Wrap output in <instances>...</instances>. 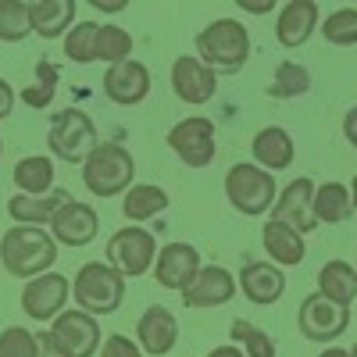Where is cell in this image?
<instances>
[{"label": "cell", "mask_w": 357, "mask_h": 357, "mask_svg": "<svg viewBox=\"0 0 357 357\" xmlns=\"http://www.w3.org/2000/svg\"><path fill=\"white\" fill-rule=\"evenodd\" d=\"M82 186L97 197H118L136 186V161L122 143H100L82 165Z\"/></svg>", "instance_id": "obj_4"}, {"label": "cell", "mask_w": 357, "mask_h": 357, "mask_svg": "<svg viewBox=\"0 0 357 357\" xmlns=\"http://www.w3.org/2000/svg\"><path fill=\"white\" fill-rule=\"evenodd\" d=\"M68 293H72L68 275H61V272L36 275V279H29L25 289H22V311L33 321H54L57 314L65 311Z\"/></svg>", "instance_id": "obj_12"}, {"label": "cell", "mask_w": 357, "mask_h": 357, "mask_svg": "<svg viewBox=\"0 0 357 357\" xmlns=\"http://www.w3.org/2000/svg\"><path fill=\"white\" fill-rule=\"evenodd\" d=\"M68 200H72L68 190H50L47 197H25V193H15V197L8 200V215H11L18 225H36V229H43V225L54 222V215L61 211Z\"/></svg>", "instance_id": "obj_22"}, {"label": "cell", "mask_w": 357, "mask_h": 357, "mask_svg": "<svg viewBox=\"0 0 357 357\" xmlns=\"http://www.w3.org/2000/svg\"><path fill=\"white\" fill-rule=\"evenodd\" d=\"M161 211H168V193L154 183H136L126 197H122V215L126 222H151Z\"/></svg>", "instance_id": "obj_26"}, {"label": "cell", "mask_w": 357, "mask_h": 357, "mask_svg": "<svg viewBox=\"0 0 357 357\" xmlns=\"http://www.w3.org/2000/svg\"><path fill=\"white\" fill-rule=\"evenodd\" d=\"M318 293L340 307H350L357 296V268L347 261H325L318 272Z\"/></svg>", "instance_id": "obj_25"}, {"label": "cell", "mask_w": 357, "mask_h": 357, "mask_svg": "<svg viewBox=\"0 0 357 357\" xmlns=\"http://www.w3.org/2000/svg\"><path fill=\"white\" fill-rule=\"evenodd\" d=\"M0 357H40V336L22 325H8L0 333Z\"/></svg>", "instance_id": "obj_35"}, {"label": "cell", "mask_w": 357, "mask_h": 357, "mask_svg": "<svg viewBox=\"0 0 357 357\" xmlns=\"http://www.w3.org/2000/svg\"><path fill=\"white\" fill-rule=\"evenodd\" d=\"M321 36L333 47H357V8H340L321 22Z\"/></svg>", "instance_id": "obj_34"}, {"label": "cell", "mask_w": 357, "mask_h": 357, "mask_svg": "<svg viewBox=\"0 0 357 357\" xmlns=\"http://www.w3.org/2000/svg\"><path fill=\"white\" fill-rule=\"evenodd\" d=\"M151 93V68L143 61H122L104 72V97L118 107H136Z\"/></svg>", "instance_id": "obj_15"}, {"label": "cell", "mask_w": 357, "mask_h": 357, "mask_svg": "<svg viewBox=\"0 0 357 357\" xmlns=\"http://www.w3.org/2000/svg\"><path fill=\"white\" fill-rule=\"evenodd\" d=\"M318 357H350V350H343V347H329V350H321Z\"/></svg>", "instance_id": "obj_44"}, {"label": "cell", "mask_w": 357, "mask_h": 357, "mask_svg": "<svg viewBox=\"0 0 357 357\" xmlns=\"http://www.w3.org/2000/svg\"><path fill=\"white\" fill-rule=\"evenodd\" d=\"M97 229H100L97 211L82 200H68L50 222V236L61 247H89L97 240Z\"/></svg>", "instance_id": "obj_17"}, {"label": "cell", "mask_w": 357, "mask_h": 357, "mask_svg": "<svg viewBox=\"0 0 357 357\" xmlns=\"http://www.w3.org/2000/svg\"><path fill=\"white\" fill-rule=\"evenodd\" d=\"M97 61H107V68L111 65H122V61H132V36L126 33L122 25H100Z\"/></svg>", "instance_id": "obj_33"}, {"label": "cell", "mask_w": 357, "mask_h": 357, "mask_svg": "<svg viewBox=\"0 0 357 357\" xmlns=\"http://www.w3.org/2000/svg\"><path fill=\"white\" fill-rule=\"evenodd\" d=\"M229 336H232V343L243 347L247 357H275V340L268 336L261 325H254V321H247V318H236V321L229 325Z\"/></svg>", "instance_id": "obj_32"}, {"label": "cell", "mask_w": 357, "mask_h": 357, "mask_svg": "<svg viewBox=\"0 0 357 357\" xmlns=\"http://www.w3.org/2000/svg\"><path fill=\"white\" fill-rule=\"evenodd\" d=\"M236 289H240V282H236V275L229 272V268L222 264H204L197 279L183 289V304L193 307V311H204V307H222L229 304Z\"/></svg>", "instance_id": "obj_14"}, {"label": "cell", "mask_w": 357, "mask_h": 357, "mask_svg": "<svg viewBox=\"0 0 357 357\" xmlns=\"http://www.w3.org/2000/svg\"><path fill=\"white\" fill-rule=\"evenodd\" d=\"M350 357H357V347H350Z\"/></svg>", "instance_id": "obj_47"}, {"label": "cell", "mask_w": 357, "mask_h": 357, "mask_svg": "<svg viewBox=\"0 0 357 357\" xmlns=\"http://www.w3.org/2000/svg\"><path fill=\"white\" fill-rule=\"evenodd\" d=\"M36 79H40V82H54V86H57V68H54L50 61H40V65H36Z\"/></svg>", "instance_id": "obj_40"}, {"label": "cell", "mask_w": 357, "mask_h": 357, "mask_svg": "<svg viewBox=\"0 0 357 357\" xmlns=\"http://www.w3.org/2000/svg\"><path fill=\"white\" fill-rule=\"evenodd\" d=\"M168 146L172 154L183 161L186 168H207L218 154V132L215 122L204 114H190L183 122H175L168 129Z\"/></svg>", "instance_id": "obj_8"}, {"label": "cell", "mask_w": 357, "mask_h": 357, "mask_svg": "<svg viewBox=\"0 0 357 357\" xmlns=\"http://www.w3.org/2000/svg\"><path fill=\"white\" fill-rule=\"evenodd\" d=\"M350 200H354V211H357V175H354V183H350Z\"/></svg>", "instance_id": "obj_46"}, {"label": "cell", "mask_w": 357, "mask_h": 357, "mask_svg": "<svg viewBox=\"0 0 357 357\" xmlns=\"http://www.w3.org/2000/svg\"><path fill=\"white\" fill-rule=\"evenodd\" d=\"M100 357H143V350H139V343H132L129 336L111 333V336H104Z\"/></svg>", "instance_id": "obj_37"}, {"label": "cell", "mask_w": 357, "mask_h": 357, "mask_svg": "<svg viewBox=\"0 0 357 357\" xmlns=\"http://www.w3.org/2000/svg\"><path fill=\"white\" fill-rule=\"evenodd\" d=\"M54 93H57V86L54 82H33V86H25L22 93H18V100L25 104V107H36V111H43V107H50L54 104Z\"/></svg>", "instance_id": "obj_36"}, {"label": "cell", "mask_w": 357, "mask_h": 357, "mask_svg": "<svg viewBox=\"0 0 357 357\" xmlns=\"http://www.w3.org/2000/svg\"><path fill=\"white\" fill-rule=\"evenodd\" d=\"M197 57L211 72H236L250 61V33L236 18H215L197 33Z\"/></svg>", "instance_id": "obj_2"}, {"label": "cell", "mask_w": 357, "mask_h": 357, "mask_svg": "<svg viewBox=\"0 0 357 357\" xmlns=\"http://www.w3.org/2000/svg\"><path fill=\"white\" fill-rule=\"evenodd\" d=\"M321 25L318 18V4L314 0H289L279 8V22H275V40L282 47H304L314 29Z\"/></svg>", "instance_id": "obj_20"}, {"label": "cell", "mask_w": 357, "mask_h": 357, "mask_svg": "<svg viewBox=\"0 0 357 357\" xmlns=\"http://www.w3.org/2000/svg\"><path fill=\"white\" fill-rule=\"evenodd\" d=\"M207 357H247V354H243L240 347H236V343H229V347H215Z\"/></svg>", "instance_id": "obj_42"}, {"label": "cell", "mask_w": 357, "mask_h": 357, "mask_svg": "<svg viewBox=\"0 0 357 357\" xmlns=\"http://www.w3.org/2000/svg\"><path fill=\"white\" fill-rule=\"evenodd\" d=\"M250 151H254L257 168L272 172V175H275V172H282V168H289V165H293V158H296L293 136H289L282 126H264V129L254 136Z\"/></svg>", "instance_id": "obj_21"}, {"label": "cell", "mask_w": 357, "mask_h": 357, "mask_svg": "<svg viewBox=\"0 0 357 357\" xmlns=\"http://www.w3.org/2000/svg\"><path fill=\"white\" fill-rule=\"evenodd\" d=\"M158 261V240L139 225H126L118 229L107 240V264L114 268L118 275L126 279H139L154 268Z\"/></svg>", "instance_id": "obj_7"}, {"label": "cell", "mask_w": 357, "mask_h": 357, "mask_svg": "<svg viewBox=\"0 0 357 357\" xmlns=\"http://www.w3.org/2000/svg\"><path fill=\"white\" fill-rule=\"evenodd\" d=\"M136 343L143 354H151V357H165L175 350L178 343V321L168 307L154 304V307H146L136 321Z\"/></svg>", "instance_id": "obj_18"}, {"label": "cell", "mask_w": 357, "mask_h": 357, "mask_svg": "<svg viewBox=\"0 0 357 357\" xmlns=\"http://www.w3.org/2000/svg\"><path fill=\"white\" fill-rule=\"evenodd\" d=\"M72 296L75 307L93 318L114 314L126 301V275H118L107 261H86L72 279Z\"/></svg>", "instance_id": "obj_3"}, {"label": "cell", "mask_w": 357, "mask_h": 357, "mask_svg": "<svg viewBox=\"0 0 357 357\" xmlns=\"http://www.w3.org/2000/svg\"><path fill=\"white\" fill-rule=\"evenodd\" d=\"M225 197L240 215L257 218L268 207H275L279 186H275V175L257 165H232L225 172Z\"/></svg>", "instance_id": "obj_6"}, {"label": "cell", "mask_w": 357, "mask_h": 357, "mask_svg": "<svg viewBox=\"0 0 357 357\" xmlns=\"http://www.w3.org/2000/svg\"><path fill=\"white\" fill-rule=\"evenodd\" d=\"M47 146L57 161L65 165H86V158L97 151V126L82 107H65L50 118L47 129Z\"/></svg>", "instance_id": "obj_5"}, {"label": "cell", "mask_w": 357, "mask_h": 357, "mask_svg": "<svg viewBox=\"0 0 357 357\" xmlns=\"http://www.w3.org/2000/svg\"><path fill=\"white\" fill-rule=\"evenodd\" d=\"M50 340L65 357H93L100 343V321L86 311H61L50 321Z\"/></svg>", "instance_id": "obj_10"}, {"label": "cell", "mask_w": 357, "mask_h": 357, "mask_svg": "<svg viewBox=\"0 0 357 357\" xmlns=\"http://www.w3.org/2000/svg\"><path fill=\"white\" fill-rule=\"evenodd\" d=\"M15 111V86L8 79H0V122Z\"/></svg>", "instance_id": "obj_38"}, {"label": "cell", "mask_w": 357, "mask_h": 357, "mask_svg": "<svg viewBox=\"0 0 357 357\" xmlns=\"http://www.w3.org/2000/svg\"><path fill=\"white\" fill-rule=\"evenodd\" d=\"M311 89V72L296 61H282L275 65V75H272V86H268V97L275 100H296Z\"/></svg>", "instance_id": "obj_29"}, {"label": "cell", "mask_w": 357, "mask_h": 357, "mask_svg": "<svg viewBox=\"0 0 357 357\" xmlns=\"http://www.w3.org/2000/svg\"><path fill=\"white\" fill-rule=\"evenodd\" d=\"M343 136H347L350 146H357V104L343 114Z\"/></svg>", "instance_id": "obj_39"}, {"label": "cell", "mask_w": 357, "mask_h": 357, "mask_svg": "<svg viewBox=\"0 0 357 357\" xmlns=\"http://www.w3.org/2000/svg\"><path fill=\"white\" fill-rule=\"evenodd\" d=\"M40 357H65L61 350H57V347H54V340H50V333H43V336H40Z\"/></svg>", "instance_id": "obj_41"}, {"label": "cell", "mask_w": 357, "mask_h": 357, "mask_svg": "<svg viewBox=\"0 0 357 357\" xmlns=\"http://www.w3.org/2000/svg\"><path fill=\"white\" fill-rule=\"evenodd\" d=\"M314 190L318 186L311 183L307 175L293 178L289 186H282L279 190V200L272 207V222H282L286 229L301 232V236L314 232L318 229V218H314Z\"/></svg>", "instance_id": "obj_11"}, {"label": "cell", "mask_w": 357, "mask_h": 357, "mask_svg": "<svg viewBox=\"0 0 357 357\" xmlns=\"http://www.w3.org/2000/svg\"><path fill=\"white\" fill-rule=\"evenodd\" d=\"M240 289L250 304L257 307H272L279 296L286 293V275H282V268L272 264V261H250L243 264V272H240Z\"/></svg>", "instance_id": "obj_19"}, {"label": "cell", "mask_w": 357, "mask_h": 357, "mask_svg": "<svg viewBox=\"0 0 357 357\" xmlns=\"http://www.w3.org/2000/svg\"><path fill=\"white\" fill-rule=\"evenodd\" d=\"M350 325V307L333 304L329 296L311 293L301 301V311H296V329H301L304 340L311 343H333L347 333Z\"/></svg>", "instance_id": "obj_9"}, {"label": "cell", "mask_w": 357, "mask_h": 357, "mask_svg": "<svg viewBox=\"0 0 357 357\" xmlns=\"http://www.w3.org/2000/svg\"><path fill=\"white\" fill-rule=\"evenodd\" d=\"M15 186L25 197H47L54 190V161L47 154H29L15 165Z\"/></svg>", "instance_id": "obj_27"}, {"label": "cell", "mask_w": 357, "mask_h": 357, "mask_svg": "<svg viewBox=\"0 0 357 357\" xmlns=\"http://www.w3.org/2000/svg\"><path fill=\"white\" fill-rule=\"evenodd\" d=\"M261 243L268 250V261L279 264V268H293V264H304L307 257V247H304V236L286 229L282 222H272L268 218L264 229H261Z\"/></svg>", "instance_id": "obj_24"}, {"label": "cell", "mask_w": 357, "mask_h": 357, "mask_svg": "<svg viewBox=\"0 0 357 357\" xmlns=\"http://www.w3.org/2000/svg\"><path fill=\"white\" fill-rule=\"evenodd\" d=\"M97 11H104V15H114V11H122L126 4H93Z\"/></svg>", "instance_id": "obj_45"}, {"label": "cell", "mask_w": 357, "mask_h": 357, "mask_svg": "<svg viewBox=\"0 0 357 357\" xmlns=\"http://www.w3.org/2000/svg\"><path fill=\"white\" fill-rule=\"evenodd\" d=\"M0 154H4V143H0Z\"/></svg>", "instance_id": "obj_48"}, {"label": "cell", "mask_w": 357, "mask_h": 357, "mask_svg": "<svg viewBox=\"0 0 357 357\" xmlns=\"http://www.w3.org/2000/svg\"><path fill=\"white\" fill-rule=\"evenodd\" d=\"M0 261H4V272L15 279L47 275L57 261V240L50 236V229L11 225L0 236Z\"/></svg>", "instance_id": "obj_1"}, {"label": "cell", "mask_w": 357, "mask_h": 357, "mask_svg": "<svg viewBox=\"0 0 357 357\" xmlns=\"http://www.w3.org/2000/svg\"><path fill=\"white\" fill-rule=\"evenodd\" d=\"M97 36H100V22H75L72 33L65 36V57L75 65H93L97 61Z\"/></svg>", "instance_id": "obj_30"}, {"label": "cell", "mask_w": 357, "mask_h": 357, "mask_svg": "<svg viewBox=\"0 0 357 357\" xmlns=\"http://www.w3.org/2000/svg\"><path fill=\"white\" fill-rule=\"evenodd\" d=\"M29 11H33V33L40 40H65L72 33L79 4L75 0H33Z\"/></svg>", "instance_id": "obj_23"}, {"label": "cell", "mask_w": 357, "mask_h": 357, "mask_svg": "<svg viewBox=\"0 0 357 357\" xmlns=\"http://www.w3.org/2000/svg\"><path fill=\"white\" fill-rule=\"evenodd\" d=\"M172 93L183 100V104H207L215 93H218V72H211L197 54H183L175 57L172 65Z\"/></svg>", "instance_id": "obj_13"}, {"label": "cell", "mask_w": 357, "mask_h": 357, "mask_svg": "<svg viewBox=\"0 0 357 357\" xmlns=\"http://www.w3.org/2000/svg\"><path fill=\"white\" fill-rule=\"evenodd\" d=\"M350 215H354L350 186H343V183H321L314 190V218H318V225H340Z\"/></svg>", "instance_id": "obj_28"}, {"label": "cell", "mask_w": 357, "mask_h": 357, "mask_svg": "<svg viewBox=\"0 0 357 357\" xmlns=\"http://www.w3.org/2000/svg\"><path fill=\"white\" fill-rule=\"evenodd\" d=\"M29 33H33V11L25 0H0V40L22 43Z\"/></svg>", "instance_id": "obj_31"}, {"label": "cell", "mask_w": 357, "mask_h": 357, "mask_svg": "<svg viewBox=\"0 0 357 357\" xmlns=\"http://www.w3.org/2000/svg\"><path fill=\"white\" fill-rule=\"evenodd\" d=\"M200 268H204V264H200V250H197L193 243H168V247L158 250L154 279H158V286H165V289L183 293V289L197 279Z\"/></svg>", "instance_id": "obj_16"}, {"label": "cell", "mask_w": 357, "mask_h": 357, "mask_svg": "<svg viewBox=\"0 0 357 357\" xmlns=\"http://www.w3.org/2000/svg\"><path fill=\"white\" fill-rule=\"evenodd\" d=\"M247 15H272L275 11V4H250V0H243V4H240Z\"/></svg>", "instance_id": "obj_43"}]
</instances>
